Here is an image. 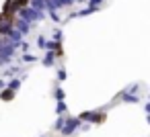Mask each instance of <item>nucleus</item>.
Returning a JSON list of instances; mask_svg holds the SVG:
<instances>
[{"mask_svg": "<svg viewBox=\"0 0 150 137\" xmlns=\"http://www.w3.org/2000/svg\"><path fill=\"white\" fill-rule=\"evenodd\" d=\"M4 86H6V82H4V80H0V88H4Z\"/></svg>", "mask_w": 150, "mask_h": 137, "instance_id": "obj_16", "label": "nucleus"}, {"mask_svg": "<svg viewBox=\"0 0 150 137\" xmlns=\"http://www.w3.org/2000/svg\"><path fill=\"white\" fill-rule=\"evenodd\" d=\"M123 100H125V102H138V96H129V94H125Z\"/></svg>", "mask_w": 150, "mask_h": 137, "instance_id": "obj_8", "label": "nucleus"}, {"mask_svg": "<svg viewBox=\"0 0 150 137\" xmlns=\"http://www.w3.org/2000/svg\"><path fill=\"white\" fill-rule=\"evenodd\" d=\"M37 43H39V47H45V39H43V37H39V41H37Z\"/></svg>", "mask_w": 150, "mask_h": 137, "instance_id": "obj_13", "label": "nucleus"}, {"mask_svg": "<svg viewBox=\"0 0 150 137\" xmlns=\"http://www.w3.org/2000/svg\"><path fill=\"white\" fill-rule=\"evenodd\" d=\"M21 88V80H13V82H8V90L13 92V90H19Z\"/></svg>", "mask_w": 150, "mask_h": 137, "instance_id": "obj_6", "label": "nucleus"}, {"mask_svg": "<svg viewBox=\"0 0 150 137\" xmlns=\"http://www.w3.org/2000/svg\"><path fill=\"white\" fill-rule=\"evenodd\" d=\"M66 110V104L64 102H58V113H64Z\"/></svg>", "mask_w": 150, "mask_h": 137, "instance_id": "obj_12", "label": "nucleus"}, {"mask_svg": "<svg viewBox=\"0 0 150 137\" xmlns=\"http://www.w3.org/2000/svg\"><path fill=\"white\" fill-rule=\"evenodd\" d=\"M64 121H66V119H58V121H56V129H58V131L62 129V125H64Z\"/></svg>", "mask_w": 150, "mask_h": 137, "instance_id": "obj_9", "label": "nucleus"}, {"mask_svg": "<svg viewBox=\"0 0 150 137\" xmlns=\"http://www.w3.org/2000/svg\"><path fill=\"white\" fill-rule=\"evenodd\" d=\"M78 125H80V121H78V119H66L60 131H62V135H72V133L78 129Z\"/></svg>", "mask_w": 150, "mask_h": 137, "instance_id": "obj_1", "label": "nucleus"}, {"mask_svg": "<svg viewBox=\"0 0 150 137\" xmlns=\"http://www.w3.org/2000/svg\"><path fill=\"white\" fill-rule=\"evenodd\" d=\"M43 8H45V0H31V10H35V13L41 15Z\"/></svg>", "mask_w": 150, "mask_h": 137, "instance_id": "obj_4", "label": "nucleus"}, {"mask_svg": "<svg viewBox=\"0 0 150 137\" xmlns=\"http://www.w3.org/2000/svg\"><path fill=\"white\" fill-rule=\"evenodd\" d=\"M80 119L82 121H91V123H101L103 121V115H99V113H82Z\"/></svg>", "mask_w": 150, "mask_h": 137, "instance_id": "obj_3", "label": "nucleus"}, {"mask_svg": "<svg viewBox=\"0 0 150 137\" xmlns=\"http://www.w3.org/2000/svg\"><path fill=\"white\" fill-rule=\"evenodd\" d=\"M99 2H103V0H91V4H88V6H91V8H99V6H97Z\"/></svg>", "mask_w": 150, "mask_h": 137, "instance_id": "obj_10", "label": "nucleus"}, {"mask_svg": "<svg viewBox=\"0 0 150 137\" xmlns=\"http://www.w3.org/2000/svg\"><path fill=\"white\" fill-rule=\"evenodd\" d=\"M23 59H25V62H33V59H35V57H33V55H29V53H27V55H25V57H23Z\"/></svg>", "mask_w": 150, "mask_h": 137, "instance_id": "obj_14", "label": "nucleus"}, {"mask_svg": "<svg viewBox=\"0 0 150 137\" xmlns=\"http://www.w3.org/2000/svg\"><path fill=\"white\" fill-rule=\"evenodd\" d=\"M17 29H19V33L23 35V33H27V31H29V23H27V21H19Z\"/></svg>", "mask_w": 150, "mask_h": 137, "instance_id": "obj_5", "label": "nucleus"}, {"mask_svg": "<svg viewBox=\"0 0 150 137\" xmlns=\"http://www.w3.org/2000/svg\"><path fill=\"white\" fill-rule=\"evenodd\" d=\"M21 17H23V21H37V19H41V15L39 13H35V10H31V8H23L21 13H19Z\"/></svg>", "mask_w": 150, "mask_h": 137, "instance_id": "obj_2", "label": "nucleus"}, {"mask_svg": "<svg viewBox=\"0 0 150 137\" xmlns=\"http://www.w3.org/2000/svg\"><path fill=\"white\" fill-rule=\"evenodd\" d=\"M58 78H60V80H66V72H64V70H58Z\"/></svg>", "mask_w": 150, "mask_h": 137, "instance_id": "obj_11", "label": "nucleus"}, {"mask_svg": "<svg viewBox=\"0 0 150 137\" xmlns=\"http://www.w3.org/2000/svg\"><path fill=\"white\" fill-rule=\"evenodd\" d=\"M72 2H74V0H64V6H66V4H72Z\"/></svg>", "mask_w": 150, "mask_h": 137, "instance_id": "obj_15", "label": "nucleus"}, {"mask_svg": "<svg viewBox=\"0 0 150 137\" xmlns=\"http://www.w3.org/2000/svg\"><path fill=\"white\" fill-rule=\"evenodd\" d=\"M54 55H56V53H54V51H50V53H47V57L43 59V64H45V66H52V64H54Z\"/></svg>", "mask_w": 150, "mask_h": 137, "instance_id": "obj_7", "label": "nucleus"}]
</instances>
